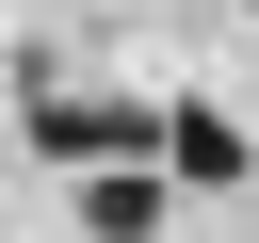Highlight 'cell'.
<instances>
[{
    "instance_id": "3",
    "label": "cell",
    "mask_w": 259,
    "mask_h": 243,
    "mask_svg": "<svg viewBox=\"0 0 259 243\" xmlns=\"http://www.w3.org/2000/svg\"><path fill=\"white\" fill-rule=\"evenodd\" d=\"M81 227H97V243H146V227H162V178H146V162H113V178L81 194Z\"/></svg>"
},
{
    "instance_id": "1",
    "label": "cell",
    "mask_w": 259,
    "mask_h": 243,
    "mask_svg": "<svg viewBox=\"0 0 259 243\" xmlns=\"http://www.w3.org/2000/svg\"><path fill=\"white\" fill-rule=\"evenodd\" d=\"M32 162H162L146 97H32Z\"/></svg>"
},
{
    "instance_id": "2",
    "label": "cell",
    "mask_w": 259,
    "mask_h": 243,
    "mask_svg": "<svg viewBox=\"0 0 259 243\" xmlns=\"http://www.w3.org/2000/svg\"><path fill=\"white\" fill-rule=\"evenodd\" d=\"M162 178H194V194H227V178H259V146H243V130H227L210 97H178V113H162Z\"/></svg>"
}]
</instances>
